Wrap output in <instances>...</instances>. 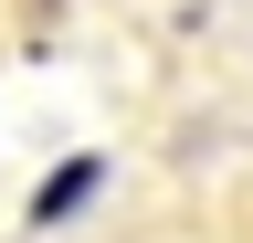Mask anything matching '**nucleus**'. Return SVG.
<instances>
[{"label": "nucleus", "instance_id": "obj_1", "mask_svg": "<svg viewBox=\"0 0 253 243\" xmlns=\"http://www.w3.org/2000/svg\"><path fill=\"white\" fill-rule=\"evenodd\" d=\"M232 243H253V211H243V233H232Z\"/></svg>", "mask_w": 253, "mask_h": 243}]
</instances>
